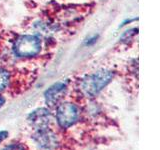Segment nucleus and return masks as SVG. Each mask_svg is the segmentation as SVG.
I'll return each instance as SVG.
<instances>
[{"label": "nucleus", "mask_w": 160, "mask_h": 150, "mask_svg": "<svg viewBox=\"0 0 160 150\" xmlns=\"http://www.w3.org/2000/svg\"><path fill=\"white\" fill-rule=\"evenodd\" d=\"M113 77L114 72L111 70H99L83 78L80 84V88L87 97H95L111 82Z\"/></svg>", "instance_id": "f257e3e1"}, {"label": "nucleus", "mask_w": 160, "mask_h": 150, "mask_svg": "<svg viewBox=\"0 0 160 150\" xmlns=\"http://www.w3.org/2000/svg\"><path fill=\"white\" fill-rule=\"evenodd\" d=\"M41 50V40L35 35H21L13 45V51L18 57H32Z\"/></svg>", "instance_id": "f03ea898"}, {"label": "nucleus", "mask_w": 160, "mask_h": 150, "mask_svg": "<svg viewBox=\"0 0 160 150\" xmlns=\"http://www.w3.org/2000/svg\"><path fill=\"white\" fill-rule=\"evenodd\" d=\"M80 112L75 104L63 102L58 104L56 109V120L58 125L63 129L71 127L79 119Z\"/></svg>", "instance_id": "7ed1b4c3"}, {"label": "nucleus", "mask_w": 160, "mask_h": 150, "mask_svg": "<svg viewBox=\"0 0 160 150\" xmlns=\"http://www.w3.org/2000/svg\"><path fill=\"white\" fill-rule=\"evenodd\" d=\"M33 140L40 150H57L59 148L58 136L48 128L36 130Z\"/></svg>", "instance_id": "20e7f679"}, {"label": "nucleus", "mask_w": 160, "mask_h": 150, "mask_svg": "<svg viewBox=\"0 0 160 150\" xmlns=\"http://www.w3.org/2000/svg\"><path fill=\"white\" fill-rule=\"evenodd\" d=\"M29 124L36 130L48 128L51 121V114L46 108H39L29 114L27 118Z\"/></svg>", "instance_id": "39448f33"}, {"label": "nucleus", "mask_w": 160, "mask_h": 150, "mask_svg": "<svg viewBox=\"0 0 160 150\" xmlns=\"http://www.w3.org/2000/svg\"><path fill=\"white\" fill-rule=\"evenodd\" d=\"M67 91V85L63 82H57L45 91V100L48 106L54 107L59 104Z\"/></svg>", "instance_id": "423d86ee"}, {"label": "nucleus", "mask_w": 160, "mask_h": 150, "mask_svg": "<svg viewBox=\"0 0 160 150\" xmlns=\"http://www.w3.org/2000/svg\"><path fill=\"white\" fill-rule=\"evenodd\" d=\"M10 81V74L6 69L0 68V91L8 86Z\"/></svg>", "instance_id": "0eeeda50"}, {"label": "nucleus", "mask_w": 160, "mask_h": 150, "mask_svg": "<svg viewBox=\"0 0 160 150\" xmlns=\"http://www.w3.org/2000/svg\"><path fill=\"white\" fill-rule=\"evenodd\" d=\"M2 150H26V147H25V145H23V144L13 143V144H10L5 148H3Z\"/></svg>", "instance_id": "6e6552de"}, {"label": "nucleus", "mask_w": 160, "mask_h": 150, "mask_svg": "<svg viewBox=\"0 0 160 150\" xmlns=\"http://www.w3.org/2000/svg\"><path fill=\"white\" fill-rule=\"evenodd\" d=\"M7 137H8V132L7 131H0V143L3 142Z\"/></svg>", "instance_id": "1a4fd4ad"}, {"label": "nucleus", "mask_w": 160, "mask_h": 150, "mask_svg": "<svg viewBox=\"0 0 160 150\" xmlns=\"http://www.w3.org/2000/svg\"><path fill=\"white\" fill-rule=\"evenodd\" d=\"M4 103H5V99L2 96H0V107H1Z\"/></svg>", "instance_id": "9d476101"}]
</instances>
